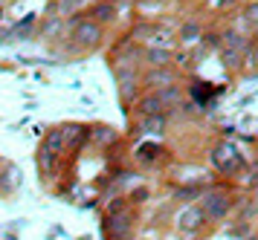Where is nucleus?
<instances>
[{
    "label": "nucleus",
    "mask_w": 258,
    "mask_h": 240,
    "mask_svg": "<svg viewBox=\"0 0 258 240\" xmlns=\"http://www.w3.org/2000/svg\"><path fill=\"white\" fill-rule=\"evenodd\" d=\"M90 21H96L99 26H102V23L116 21V3H110V0H102V3H96L93 9H90Z\"/></svg>",
    "instance_id": "7"
},
{
    "label": "nucleus",
    "mask_w": 258,
    "mask_h": 240,
    "mask_svg": "<svg viewBox=\"0 0 258 240\" xmlns=\"http://www.w3.org/2000/svg\"><path fill=\"white\" fill-rule=\"evenodd\" d=\"M0 183H9V191H12L15 185H21V171H18L15 165H6V168H3V177H0Z\"/></svg>",
    "instance_id": "12"
},
{
    "label": "nucleus",
    "mask_w": 258,
    "mask_h": 240,
    "mask_svg": "<svg viewBox=\"0 0 258 240\" xmlns=\"http://www.w3.org/2000/svg\"><path fill=\"white\" fill-rule=\"evenodd\" d=\"M212 165L221 174H235L241 168V153H238V148L232 142H218L212 148Z\"/></svg>",
    "instance_id": "1"
},
{
    "label": "nucleus",
    "mask_w": 258,
    "mask_h": 240,
    "mask_svg": "<svg viewBox=\"0 0 258 240\" xmlns=\"http://www.w3.org/2000/svg\"><path fill=\"white\" fill-rule=\"evenodd\" d=\"M223 41H226V49H223L226 64H238V58H241V52H244V41H241V35H238V32H229Z\"/></svg>",
    "instance_id": "8"
},
{
    "label": "nucleus",
    "mask_w": 258,
    "mask_h": 240,
    "mask_svg": "<svg viewBox=\"0 0 258 240\" xmlns=\"http://www.w3.org/2000/svg\"><path fill=\"white\" fill-rule=\"evenodd\" d=\"M200 208H203L206 220H223L232 211V197L226 194V191H209V194H203Z\"/></svg>",
    "instance_id": "2"
},
{
    "label": "nucleus",
    "mask_w": 258,
    "mask_h": 240,
    "mask_svg": "<svg viewBox=\"0 0 258 240\" xmlns=\"http://www.w3.org/2000/svg\"><path fill=\"white\" fill-rule=\"evenodd\" d=\"M255 203H258V188H255Z\"/></svg>",
    "instance_id": "19"
},
{
    "label": "nucleus",
    "mask_w": 258,
    "mask_h": 240,
    "mask_svg": "<svg viewBox=\"0 0 258 240\" xmlns=\"http://www.w3.org/2000/svg\"><path fill=\"white\" fill-rule=\"evenodd\" d=\"M137 156H140L145 165H151V162L160 156V148H157V145H151V142H148V145H140V148H137Z\"/></svg>",
    "instance_id": "11"
},
{
    "label": "nucleus",
    "mask_w": 258,
    "mask_h": 240,
    "mask_svg": "<svg viewBox=\"0 0 258 240\" xmlns=\"http://www.w3.org/2000/svg\"><path fill=\"white\" fill-rule=\"evenodd\" d=\"M61 130H64V136H67V145H70V148H79L84 139H87V133H90V130L82 127V125H64Z\"/></svg>",
    "instance_id": "9"
},
{
    "label": "nucleus",
    "mask_w": 258,
    "mask_h": 240,
    "mask_svg": "<svg viewBox=\"0 0 258 240\" xmlns=\"http://www.w3.org/2000/svg\"><path fill=\"white\" fill-rule=\"evenodd\" d=\"M180 35H183V41H195L200 35V29H198V23H186L183 29H180Z\"/></svg>",
    "instance_id": "15"
},
{
    "label": "nucleus",
    "mask_w": 258,
    "mask_h": 240,
    "mask_svg": "<svg viewBox=\"0 0 258 240\" xmlns=\"http://www.w3.org/2000/svg\"><path fill=\"white\" fill-rule=\"evenodd\" d=\"M41 148L49 150V153H55V156H61L64 148H67V136H64V130H61V127L49 130L47 136H44V142H41Z\"/></svg>",
    "instance_id": "6"
},
{
    "label": "nucleus",
    "mask_w": 258,
    "mask_h": 240,
    "mask_svg": "<svg viewBox=\"0 0 258 240\" xmlns=\"http://www.w3.org/2000/svg\"><path fill=\"white\" fill-rule=\"evenodd\" d=\"M168 52H165V49H148V64H151V67H165V64H168Z\"/></svg>",
    "instance_id": "13"
},
{
    "label": "nucleus",
    "mask_w": 258,
    "mask_h": 240,
    "mask_svg": "<svg viewBox=\"0 0 258 240\" xmlns=\"http://www.w3.org/2000/svg\"><path fill=\"white\" fill-rule=\"evenodd\" d=\"M203 223H206V214H203V208L200 206H188L180 211V217H177V229L183 231V234H198L203 229Z\"/></svg>",
    "instance_id": "4"
},
{
    "label": "nucleus",
    "mask_w": 258,
    "mask_h": 240,
    "mask_svg": "<svg viewBox=\"0 0 258 240\" xmlns=\"http://www.w3.org/2000/svg\"><path fill=\"white\" fill-rule=\"evenodd\" d=\"M102 41V26L96 21H79L76 26H73V44L84 46V49H90V46H96Z\"/></svg>",
    "instance_id": "3"
},
{
    "label": "nucleus",
    "mask_w": 258,
    "mask_h": 240,
    "mask_svg": "<svg viewBox=\"0 0 258 240\" xmlns=\"http://www.w3.org/2000/svg\"><path fill=\"white\" fill-rule=\"evenodd\" d=\"M157 96H160V102H163V107H165V104H174L177 99H180V90H177L174 84H168V87H163Z\"/></svg>",
    "instance_id": "14"
},
{
    "label": "nucleus",
    "mask_w": 258,
    "mask_h": 240,
    "mask_svg": "<svg viewBox=\"0 0 258 240\" xmlns=\"http://www.w3.org/2000/svg\"><path fill=\"white\" fill-rule=\"evenodd\" d=\"M246 18H249L252 23H258V3H252V6L246 9Z\"/></svg>",
    "instance_id": "18"
},
{
    "label": "nucleus",
    "mask_w": 258,
    "mask_h": 240,
    "mask_svg": "<svg viewBox=\"0 0 258 240\" xmlns=\"http://www.w3.org/2000/svg\"><path fill=\"white\" fill-rule=\"evenodd\" d=\"M163 125H165L163 113H160V116H154V119H145V122H142V127H145V130H160Z\"/></svg>",
    "instance_id": "16"
},
{
    "label": "nucleus",
    "mask_w": 258,
    "mask_h": 240,
    "mask_svg": "<svg viewBox=\"0 0 258 240\" xmlns=\"http://www.w3.org/2000/svg\"><path fill=\"white\" fill-rule=\"evenodd\" d=\"M163 113V102H160V96H145L137 102V116H140L142 122L145 119H154V116Z\"/></svg>",
    "instance_id": "5"
},
{
    "label": "nucleus",
    "mask_w": 258,
    "mask_h": 240,
    "mask_svg": "<svg viewBox=\"0 0 258 240\" xmlns=\"http://www.w3.org/2000/svg\"><path fill=\"white\" fill-rule=\"evenodd\" d=\"M32 21H35V18L29 15V18H26V21L21 23V26H15V32H18V35H26V32H29V29H32Z\"/></svg>",
    "instance_id": "17"
},
{
    "label": "nucleus",
    "mask_w": 258,
    "mask_h": 240,
    "mask_svg": "<svg viewBox=\"0 0 258 240\" xmlns=\"http://www.w3.org/2000/svg\"><path fill=\"white\" fill-rule=\"evenodd\" d=\"M107 226H110V231H113V234L125 237V234H128V226H131V214H128V211L113 214V217H107Z\"/></svg>",
    "instance_id": "10"
}]
</instances>
